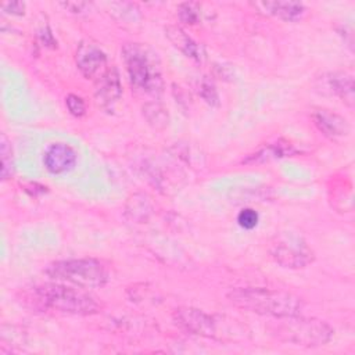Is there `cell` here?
Instances as JSON below:
<instances>
[{
    "mask_svg": "<svg viewBox=\"0 0 355 355\" xmlns=\"http://www.w3.org/2000/svg\"><path fill=\"white\" fill-rule=\"evenodd\" d=\"M44 273L61 283H68L80 288H98L107 284L108 270L96 258H71L51 262Z\"/></svg>",
    "mask_w": 355,
    "mask_h": 355,
    "instance_id": "cell-4",
    "label": "cell"
},
{
    "mask_svg": "<svg viewBox=\"0 0 355 355\" xmlns=\"http://www.w3.org/2000/svg\"><path fill=\"white\" fill-rule=\"evenodd\" d=\"M252 6L287 22L300 21L306 11L305 6L300 1H257L252 3Z\"/></svg>",
    "mask_w": 355,
    "mask_h": 355,
    "instance_id": "cell-12",
    "label": "cell"
},
{
    "mask_svg": "<svg viewBox=\"0 0 355 355\" xmlns=\"http://www.w3.org/2000/svg\"><path fill=\"white\" fill-rule=\"evenodd\" d=\"M312 121L319 132L331 140L347 137L351 133V126L348 121L330 110L322 108L313 111Z\"/></svg>",
    "mask_w": 355,
    "mask_h": 355,
    "instance_id": "cell-11",
    "label": "cell"
},
{
    "mask_svg": "<svg viewBox=\"0 0 355 355\" xmlns=\"http://www.w3.org/2000/svg\"><path fill=\"white\" fill-rule=\"evenodd\" d=\"M326 89L349 108L354 107V79L347 72H330L324 76Z\"/></svg>",
    "mask_w": 355,
    "mask_h": 355,
    "instance_id": "cell-14",
    "label": "cell"
},
{
    "mask_svg": "<svg viewBox=\"0 0 355 355\" xmlns=\"http://www.w3.org/2000/svg\"><path fill=\"white\" fill-rule=\"evenodd\" d=\"M121 51L130 83L144 93L161 94L164 80L157 54L148 46L133 42L125 43Z\"/></svg>",
    "mask_w": 355,
    "mask_h": 355,
    "instance_id": "cell-3",
    "label": "cell"
},
{
    "mask_svg": "<svg viewBox=\"0 0 355 355\" xmlns=\"http://www.w3.org/2000/svg\"><path fill=\"white\" fill-rule=\"evenodd\" d=\"M122 94L121 75L115 67L104 69L96 79L94 97L100 107L110 110Z\"/></svg>",
    "mask_w": 355,
    "mask_h": 355,
    "instance_id": "cell-9",
    "label": "cell"
},
{
    "mask_svg": "<svg viewBox=\"0 0 355 355\" xmlns=\"http://www.w3.org/2000/svg\"><path fill=\"white\" fill-rule=\"evenodd\" d=\"M178 17L183 24H197L200 21V4L194 1L180 3L178 6Z\"/></svg>",
    "mask_w": 355,
    "mask_h": 355,
    "instance_id": "cell-19",
    "label": "cell"
},
{
    "mask_svg": "<svg viewBox=\"0 0 355 355\" xmlns=\"http://www.w3.org/2000/svg\"><path fill=\"white\" fill-rule=\"evenodd\" d=\"M153 212V204L147 194L135 193L132 194L125 204V218L135 223H144Z\"/></svg>",
    "mask_w": 355,
    "mask_h": 355,
    "instance_id": "cell-16",
    "label": "cell"
},
{
    "mask_svg": "<svg viewBox=\"0 0 355 355\" xmlns=\"http://www.w3.org/2000/svg\"><path fill=\"white\" fill-rule=\"evenodd\" d=\"M65 105H67L69 114L76 118H80L86 114V104H85L83 98L78 94H73V93L68 94L65 97Z\"/></svg>",
    "mask_w": 355,
    "mask_h": 355,
    "instance_id": "cell-22",
    "label": "cell"
},
{
    "mask_svg": "<svg viewBox=\"0 0 355 355\" xmlns=\"http://www.w3.org/2000/svg\"><path fill=\"white\" fill-rule=\"evenodd\" d=\"M165 36L168 40L180 50L184 55L200 61L202 57V49L201 46L191 37L183 28L179 25H166L165 26Z\"/></svg>",
    "mask_w": 355,
    "mask_h": 355,
    "instance_id": "cell-15",
    "label": "cell"
},
{
    "mask_svg": "<svg viewBox=\"0 0 355 355\" xmlns=\"http://www.w3.org/2000/svg\"><path fill=\"white\" fill-rule=\"evenodd\" d=\"M173 322L184 331L201 336L214 337L216 333V324L211 315L201 309L191 306H179L172 313Z\"/></svg>",
    "mask_w": 355,
    "mask_h": 355,
    "instance_id": "cell-7",
    "label": "cell"
},
{
    "mask_svg": "<svg viewBox=\"0 0 355 355\" xmlns=\"http://www.w3.org/2000/svg\"><path fill=\"white\" fill-rule=\"evenodd\" d=\"M298 153L300 150L295 148L294 144L280 139L275 143L266 144L265 147L259 148L254 154H250L245 159H243V164H262V162H269V161H275L286 157H293Z\"/></svg>",
    "mask_w": 355,
    "mask_h": 355,
    "instance_id": "cell-13",
    "label": "cell"
},
{
    "mask_svg": "<svg viewBox=\"0 0 355 355\" xmlns=\"http://www.w3.org/2000/svg\"><path fill=\"white\" fill-rule=\"evenodd\" d=\"M0 158H1V179L7 180L14 175V155L10 140L3 133L0 137Z\"/></svg>",
    "mask_w": 355,
    "mask_h": 355,
    "instance_id": "cell-18",
    "label": "cell"
},
{
    "mask_svg": "<svg viewBox=\"0 0 355 355\" xmlns=\"http://www.w3.org/2000/svg\"><path fill=\"white\" fill-rule=\"evenodd\" d=\"M1 10L11 15H24L25 14V3L22 1H8L1 4Z\"/></svg>",
    "mask_w": 355,
    "mask_h": 355,
    "instance_id": "cell-24",
    "label": "cell"
},
{
    "mask_svg": "<svg viewBox=\"0 0 355 355\" xmlns=\"http://www.w3.org/2000/svg\"><path fill=\"white\" fill-rule=\"evenodd\" d=\"M60 6H62L65 10H68L72 14H83L90 10L92 4L86 1H62L60 3Z\"/></svg>",
    "mask_w": 355,
    "mask_h": 355,
    "instance_id": "cell-23",
    "label": "cell"
},
{
    "mask_svg": "<svg viewBox=\"0 0 355 355\" xmlns=\"http://www.w3.org/2000/svg\"><path fill=\"white\" fill-rule=\"evenodd\" d=\"M198 94L201 96V98L212 105V107H216L219 105V94H218V90L215 89V85L208 80L207 78H202V80L200 82V86H198Z\"/></svg>",
    "mask_w": 355,
    "mask_h": 355,
    "instance_id": "cell-20",
    "label": "cell"
},
{
    "mask_svg": "<svg viewBox=\"0 0 355 355\" xmlns=\"http://www.w3.org/2000/svg\"><path fill=\"white\" fill-rule=\"evenodd\" d=\"M76 151L65 143L50 144L43 154V165L51 175H64L76 165Z\"/></svg>",
    "mask_w": 355,
    "mask_h": 355,
    "instance_id": "cell-10",
    "label": "cell"
},
{
    "mask_svg": "<svg viewBox=\"0 0 355 355\" xmlns=\"http://www.w3.org/2000/svg\"><path fill=\"white\" fill-rule=\"evenodd\" d=\"M22 301L33 309L57 312L65 315H93L100 304L93 295L80 287H71L61 283H44L25 290Z\"/></svg>",
    "mask_w": 355,
    "mask_h": 355,
    "instance_id": "cell-1",
    "label": "cell"
},
{
    "mask_svg": "<svg viewBox=\"0 0 355 355\" xmlns=\"http://www.w3.org/2000/svg\"><path fill=\"white\" fill-rule=\"evenodd\" d=\"M276 326V336L287 343L301 347H320L330 341L333 329L323 320L315 318H302L300 315L280 318Z\"/></svg>",
    "mask_w": 355,
    "mask_h": 355,
    "instance_id": "cell-5",
    "label": "cell"
},
{
    "mask_svg": "<svg viewBox=\"0 0 355 355\" xmlns=\"http://www.w3.org/2000/svg\"><path fill=\"white\" fill-rule=\"evenodd\" d=\"M269 252L276 263L287 269H302L315 259V254L306 241L293 233L276 236L270 243Z\"/></svg>",
    "mask_w": 355,
    "mask_h": 355,
    "instance_id": "cell-6",
    "label": "cell"
},
{
    "mask_svg": "<svg viewBox=\"0 0 355 355\" xmlns=\"http://www.w3.org/2000/svg\"><path fill=\"white\" fill-rule=\"evenodd\" d=\"M259 222V215L252 208H243L237 215V223L244 230H252Z\"/></svg>",
    "mask_w": 355,
    "mask_h": 355,
    "instance_id": "cell-21",
    "label": "cell"
},
{
    "mask_svg": "<svg viewBox=\"0 0 355 355\" xmlns=\"http://www.w3.org/2000/svg\"><path fill=\"white\" fill-rule=\"evenodd\" d=\"M75 62L80 73L86 79H90L98 76L104 71V67L107 64V54L97 43L86 39L78 44L75 53Z\"/></svg>",
    "mask_w": 355,
    "mask_h": 355,
    "instance_id": "cell-8",
    "label": "cell"
},
{
    "mask_svg": "<svg viewBox=\"0 0 355 355\" xmlns=\"http://www.w3.org/2000/svg\"><path fill=\"white\" fill-rule=\"evenodd\" d=\"M227 298L240 309L276 319L300 315L304 308V301L293 293L265 287H237Z\"/></svg>",
    "mask_w": 355,
    "mask_h": 355,
    "instance_id": "cell-2",
    "label": "cell"
},
{
    "mask_svg": "<svg viewBox=\"0 0 355 355\" xmlns=\"http://www.w3.org/2000/svg\"><path fill=\"white\" fill-rule=\"evenodd\" d=\"M143 115L147 122L155 129H164L169 122V115L165 107L157 101L146 103L143 105Z\"/></svg>",
    "mask_w": 355,
    "mask_h": 355,
    "instance_id": "cell-17",
    "label": "cell"
},
{
    "mask_svg": "<svg viewBox=\"0 0 355 355\" xmlns=\"http://www.w3.org/2000/svg\"><path fill=\"white\" fill-rule=\"evenodd\" d=\"M39 37H40V40H42L46 46L55 47V44H57V42L54 40V37H53V35H51V32H50L49 26H44V28H42V29H40V32H39Z\"/></svg>",
    "mask_w": 355,
    "mask_h": 355,
    "instance_id": "cell-25",
    "label": "cell"
}]
</instances>
